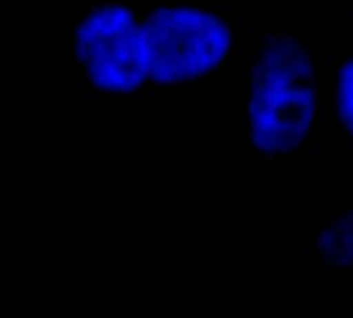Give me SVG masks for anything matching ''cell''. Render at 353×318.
<instances>
[{
  "label": "cell",
  "mask_w": 353,
  "mask_h": 318,
  "mask_svg": "<svg viewBox=\"0 0 353 318\" xmlns=\"http://www.w3.org/2000/svg\"><path fill=\"white\" fill-rule=\"evenodd\" d=\"M329 99L335 126L353 143V52L331 64Z\"/></svg>",
  "instance_id": "obj_4"
},
{
  "label": "cell",
  "mask_w": 353,
  "mask_h": 318,
  "mask_svg": "<svg viewBox=\"0 0 353 318\" xmlns=\"http://www.w3.org/2000/svg\"><path fill=\"white\" fill-rule=\"evenodd\" d=\"M248 23L225 8L145 6L143 56L149 97L217 79L252 52Z\"/></svg>",
  "instance_id": "obj_2"
},
{
  "label": "cell",
  "mask_w": 353,
  "mask_h": 318,
  "mask_svg": "<svg viewBox=\"0 0 353 318\" xmlns=\"http://www.w3.org/2000/svg\"><path fill=\"white\" fill-rule=\"evenodd\" d=\"M246 120L254 151L265 157L310 149L327 118L331 62L310 31L271 33L252 41Z\"/></svg>",
  "instance_id": "obj_1"
},
{
  "label": "cell",
  "mask_w": 353,
  "mask_h": 318,
  "mask_svg": "<svg viewBox=\"0 0 353 318\" xmlns=\"http://www.w3.org/2000/svg\"><path fill=\"white\" fill-rule=\"evenodd\" d=\"M350 41H352V46H353V21H352V25H350Z\"/></svg>",
  "instance_id": "obj_5"
},
{
  "label": "cell",
  "mask_w": 353,
  "mask_h": 318,
  "mask_svg": "<svg viewBox=\"0 0 353 318\" xmlns=\"http://www.w3.org/2000/svg\"><path fill=\"white\" fill-rule=\"evenodd\" d=\"M145 6L99 0L77 12V89L95 101L149 99L143 56Z\"/></svg>",
  "instance_id": "obj_3"
}]
</instances>
